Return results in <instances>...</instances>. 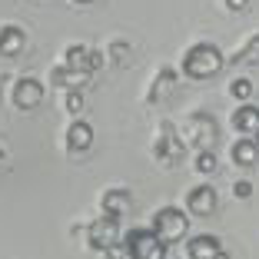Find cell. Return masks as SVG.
I'll return each mask as SVG.
<instances>
[{
  "instance_id": "1",
  "label": "cell",
  "mask_w": 259,
  "mask_h": 259,
  "mask_svg": "<svg viewBox=\"0 0 259 259\" xmlns=\"http://www.w3.org/2000/svg\"><path fill=\"white\" fill-rule=\"evenodd\" d=\"M223 70V54L220 47L213 44H196L186 50L183 57V73L193 76V80H209V76H216Z\"/></svg>"
},
{
  "instance_id": "2",
  "label": "cell",
  "mask_w": 259,
  "mask_h": 259,
  "mask_svg": "<svg viewBox=\"0 0 259 259\" xmlns=\"http://www.w3.org/2000/svg\"><path fill=\"white\" fill-rule=\"evenodd\" d=\"M100 63H103V57H100L97 50H93V47H83V44H73V47H67V57H63V70H67V83L93 76V73L100 70Z\"/></svg>"
},
{
  "instance_id": "3",
  "label": "cell",
  "mask_w": 259,
  "mask_h": 259,
  "mask_svg": "<svg viewBox=\"0 0 259 259\" xmlns=\"http://www.w3.org/2000/svg\"><path fill=\"white\" fill-rule=\"evenodd\" d=\"M123 246H126L130 259H166V243L146 226L130 229L126 239H123Z\"/></svg>"
},
{
  "instance_id": "4",
  "label": "cell",
  "mask_w": 259,
  "mask_h": 259,
  "mask_svg": "<svg viewBox=\"0 0 259 259\" xmlns=\"http://www.w3.org/2000/svg\"><path fill=\"white\" fill-rule=\"evenodd\" d=\"M153 233L163 239V243H180L186 236V213L176 209V206H163L160 213L153 216Z\"/></svg>"
},
{
  "instance_id": "5",
  "label": "cell",
  "mask_w": 259,
  "mask_h": 259,
  "mask_svg": "<svg viewBox=\"0 0 259 259\" xmlns=\"http://www.w3.org/2000/svg\"><path fill=\"white\" fill-rule=\"evenodd\" d=\"M87 239H90V246L100 249V252L116 249V243H120V220H113V216H100L97 223H90Z\"/></svg>"
},
{
  "instance_id": "6",
  "label": "cell",
  "mask_w": 259,
  "mask_h": 259,
  "mask_svg": "<svg viewBox=\"0 0 259 259\" xmlns=\"http://www.w3.org/2000/svg\"><path fill=\"white\" fill-rule=\"evenodd\" d=\"M153 150H156V160L166 163V166H176V163L183 160V143H180V137H176V130L169 123H160V133H156Z\"/></svg>"
},
{
  "instance_id": "7",
  "label": "cell",
  "mask_w": 259,
  "mask_h": 259,
  "mask_svg": "<svg viewBox=\"0 0 259 259\" xmlns=\"http://www.w3.org/2000/svg\"><path fill=\"white\" fill-rule=\"evenodd\" d=\"M40 100H44V87H40L33 76H23V80H17V87H14V103H17L20 110L40 107Z\"/></svg>"
},
{
  "instance_id": "8",
  "label": "cell",
  "mask_w": 259,
  "mask_h": 259,
  "mask_svg": "<svg viewBox=\"0 0 259 259\" xmlns=\"http://www.w3.org/2000/svg\"><path fill=\"white\" fill-rule=\"evenodd\" d=\"M186 206H190L193 216H213L216 209V190L213 186H196V190H190V196H186Z\"/></svg>"
},
{
  "instance_id": "9",
  "label": "cell",
  "mask_w": 259,
  "mask_h": 259,
  "mask_svg": "<svg viewBox=\"0 0 259 259\" xmlns=\"http://www.w3.org/2000/svg\"><path fill=\"white\" fill-rule=\"evenodd\" d=\"M193 143H196V153L199 150H213V143H216V123H213V116H206V113L193 116Z\"/></svg>"
},
{
  "instance_id": "10",
  "label": "cell",
  "mask_w": 259,
  "mask_h": 259,
  "mask_svg": "<svg viewBox=\"0 0 259 259\" xmlns=\"http://www.w3.org/2000/svg\"><path fill=\"white\" fill-rule=\"evenodd\" d=\"M229 123H233V130H239V133H256L259 130V107L256 103H239Z\"/></svg>"
},
{
  "instance_id": "11",
  "label": "cell",
  "mask_w": 259,
  "mask_h": 259,
  "mask_svg": "<svg viewBox=\"0 0 259 259\" xmlns=\"http://www.w3.org/2000/svg\"><path fill=\"white\" fill-rule=\"evenodd\" d=\"M186 252H190V259H216V252H220V239L216 236H193L190 246H186Z\"/></svg>"
},
{
  "instance_id": "12",
  "label": "cell",
  "mask_w": 259,
  "mask_h": 259,
  "mask_svg": "<svg viewBox=\"0 0 259 259\" xmlns=\"http://www.w3.org/2000/svg\"><path fill=\"white\" fill-rule=\"evenodd\" d=\"M126 209H130V193L126 190H107L103 193V216L120 220Z\"/></svg>"
},
{
  "instance_id": "13",
  "label": "cell",
  "mask_w": 259,
  "mask_h": 259,
  "mask_svg": "<svg viewBox=\"0 0 259 259\" xmlns=\"http://www.w3.org/2000/svg\"><path fill=\"white\" fill-rule=\"evenodd\" d=\"M90 143H93V126L90 123H83V120L70 123V130H67V146L70 150H87Z\"/></svg>"
},
{
  "instance_id": "14",
  "label": "cell",
  "mask_w": 259,
  "mask_h": 259,
  "mask_svg": "<svg viewBox=\"0 0 259 259\" xmlns=\"http://www.w3.org/2000/svg\"><path fill=\"white\" fill-rule=\"evenodd\" d=\"M233 160H236L239 166H252V163L259 160V143L249 140V137L236 140V143H233Z\"/></svg>"
},
{
  "instance_id": "15",
  "label": "cell",
  "mask_w": 259,
  "mask_h": 259,
  "mask_svg": "<svg viewBox=\"0 0 259 259\" xmlns=\"http://www.w3.org/2000/svg\"><path fill=\"white\" fill-rule=\"evenodd\" d=\"M20 50H23V30L20 27H4V30H0V54L17 57Z\"/></svg>"
},
{
  "instance_id": "16",
  "label": "cell",
  "mask_w": 259,
  "mask_h": 259,
  "mask_svg": "<svg viewBox=\"0 0 259 259\" xmlns=\"http://www.w3.org/2000/svg\"><path fill=\"white\" fill-rule=\"evenodd\" d=\"M173 87H176V70H173V67H163L160 73H156V83H153V90H150V103L163 100V93L173 90Z\"/></svg>"
},
{
  "instance_id": "17",
  "label": "cell",
  "mask_w": 259,
  "mask_h": 259,
  "mask_svg": "<svg viewBox=\"0 0 259 259\" xmlns=\"http://www.w3.org/2000/svg\"><path fill=\"white\" fill-rule=\"evenodd\" d=\"M216 166H220V160H216L213 150H199L196 153V169H199V173H213Z\"/></svg>"
},
{
  "instance_id": "18",
  "label": "cell",
  "mask_w": 259,
  "mask_h": 259,
  "mask_svg": "<svg viewBox=\"0 0 259 259\" xmlns=\"http://www.w3.org/2000/svg\"><path fill=\"white\" fill-rule=\"evenodd\" d=\"M229 93L236 100H243V103H249L252 97V80H246V76H239V80H233V87H229Z\"/></svg>"
},
{
  "instance_id": "19",
  "label": "cell",
  "mask_w": 259,
  "mask_h": 259,
  "mask_svg": "<svg viewBox=\"0 0 259 259\" xmlns=\"http://www.w3.org/2000/svg\"><path fill=\"white\" fill-rule=\"evenodd\" d=\"M83 107H87L83 93H80V90H70V93H67V110H70V113H80Z\"/></svg>"
},
{
  "instance_id": "20",
  "label": "cell",
  "mask_w": 259,
  "mask_h": 259,
  "mask_svg": "<svg viewBox=\"0 0 259 259\" xmlns=\"http://www.w3.org/2000/svg\"><path fill=\"white\" fill-rule=\"evenodd\" d=\"M233 196L236 199H249L252 196V183L249 180H236V183H233Z\"/></svg>"
},
{
  "instance_id": "21",
  "label": "cell",
  "mask_w": 259,
  "mask_h": 259,
  "mask_svg": "<svg viewBox=\"0 0 259 259\" xmlns=\"http://www.w3.org/2000/svg\"><path fill=\"white\" fill-rule=\"evenodd\" d=\"M226 7L229 10H246V7H249V0H226Z\"/></svg>"
},
{
  "instance_id": "22",
  "label": "cell",
  "mask_w": 259,
  "mask_h": 259,
  "mask_svg": "<svg viewBox=\"0 0 259 259\" xmlns=\"http://www.w3.org/2000/svg\"><path fill=\"white\" fill-rule=\"evenodd\" d=\"M4 163H7V156H4V150H0V166H4Z\"/></svg>"
},
{
  "instance_id": "23",
  "label": "cell",
  "mask_w": 259,
  "mask_h": 259,
  "mask_svg": "<svg viewBox=\"0 0 259 259\" xmlns=\"http://www.w3.org/2000/svg\"><path fill=\"white\" fill-rule=\"evenodd\" d=\"M216 259H229V256H226V252H216Z\"/></svg>"
},
{
  "instance_id": "24",
  "label": "cell",
  "mask_w": 259,
  "mask_h": 259,
  "mask_svg": "<svg viewBox=\"0 0 259 259\" xmlns=\"http://www.w3.org/2000/svg\"><path fill=\"white\" fill-rule=\"evenodd\" d=\"M73 4H90V0H73Z\"/></svg>"
},
{
  "instance_id": "25",
  "label": "cell",
  "mask_w": 259,
  "mask_h": 259,
  "mask_svg": "<svg viewBox=\"0 0 259 259\" xmlns=\"http://www.w3.org/2000/svg\"><path fill=\"white\" fill-rule=\"evenodd\" d=\"M256 143H259V130H256Z\"/></svg>"
}]
</instances>
